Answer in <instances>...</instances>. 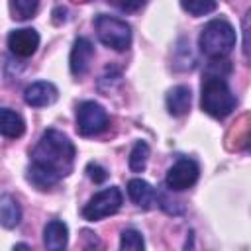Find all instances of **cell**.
I'll return each mask as SVG.
<instances>
[{
	"mask_svg": "<svg viewBox=\"0 0 251 251\" xmlns=\"http://www.w3.org/2000/svg\"><path fill=\"white\" fill-rule=\"evenodd\" d=\"M75 145L59 129H45L31 151V165L27 167V180L37 190H49L63 176L73 171Z\"/></svg>",
	"mask_w": 251,
	"mask_h": 251,
	"instance_id": "6da1fadb",
	"label": "cell"
},
{
	"mask_svg": "<svg viewBox=\"0 0 251 251\" xmlns=\"http://www.w3.org/2000/svg\"><path fill=\"white\" fill-rule=\"evenodd\" d=\"M235 104H237L235 94L231 92L226 76L206 71L200 86V108L208 116L216 120H224L233 112Z\"/></svg>",
	"mask_w": 251,
	"mask_h": 251,
	"instance_id": "7a4b0ae2",
	"label": "cell"
},
{
	"mask_svg": "<svg viewBox=\"0 0 251 251\" xmlns=\"http://www.w3.org/2000/svg\"><path fill=\"white\" fill-rule=\"evenodd\" d=\"M235 39L233 25L224 18H216L202 27L198 47L208 59H226L235 47Z\"/></svg>",
	"mask_w": 251,
	"mask_h": 251,
	"instance_id": "3957f363",
	"label": "cell"
},
{
	"mask_svg": "<svg viewBox=\"0 0 251 251\" xmlns=\"http://www.w3.org/2000/svg\"><path fill=\"white\" fill-rule=\"evenodd\" d=\"M94 29L100 43L114 51H126L131 45V27L126 20L108 14H98L94 18Z\"/></svg>",
	"mask_w": 251,
	"mask_h": 251,
	"instance_id": "277c9868",
	"label": "cell"
},
{
	"mask_svg": "<svg viewBox=\"0 0 251 251\" xmlns=\"http://www.w3.org/2000/svg\"><path fill=\"white\" fill-rule=\"evenodd\" d=\"M122 202H124V196H122V190L118 186H108L100 192H96L82 208V218L88 220V222H98V220H104L112 214H116L120 208H122Z\"/></svg>",
	"mask_w": 251,
	"mask_h": 251,
	"instance_id": "5b68a950",
	"label": "cell"
},
{
	"mask_svg": "<svg viewBox=\"0 0 251 251\" xmlns=\"http://www.w3.org/2000/svg\"><path fill=\"white\" fill-rule=\"evenodd\" d=\"M108 126H110V118H108L104 106H100L94 100H86V102L78 104V108H76V131L82 137L100 135Z\"/></svg>",
	"mask_w": 251,
	"mask_h": 251,
	"instance_id": "8992f818",
	"label": "cell"
},
{
	"mask_svg": "<svg viewBox=\"0 0 251 251\" xmlns=\"http://www.w3.org/2000/svg\"><path fill=\"white\" fill-rule=\"evenodd\" d=\"M200 176V167L194 159L190 157H178L167 171L165 175V186L169 190H175V192H182V190H188L190 186L196 184Z\"/></svg>",
	"mask_w": 251,
	"mask_h": 251,
	"instance_id": "52a82bcc",
	"label": "cell"
},
{
	"mask_svg": "<svg viewBox=\"0 0 251 251\" xmlns=\"http://www.w3.org/2000/svg\"><path fill=\"white\" fill-rule=\"evenodd\" d=\"M92 59H94L92 41L86 37H76L73 43V49H71V57H69V67H71L73 76H76V78L84 76L90 69Z\"/></svg>",
	"mask_w": 251,
	"mask_h": 251,
	"instance_id": "ba28073f",
	"label": "cell"
},
{
	"mask_svg": "<svg viewBox=\"0 0 251 251\" xmlns=\"http://www.w3.org/2000/svg\"><path fill=\"white\" fill-rule=\"evenodd\" d=\"M8 47L16 57L27 59L31 57L37 47H39V33L31 27H22V29H14L8 35Z\"/></svg>",
	"mask_w": 251,
	"mask_h": 251,
	"instance_id": "9c48e42d",
	"label": "cell"
},
{
	"mask_svg": "<svg viewBox=\"0 0 251 251\" xmlns=\"http://www.w3.org/2000/svg\"><path fill=\"white\" fill-rule=\"evenodd\" d=\"M59 96V90L53 82H47V80H37L33 84H29L25 90H24V100L27 106L31 108H45V106H51Z\"/></svg>",
	"mask_w": 251,
	"mask_h": 251,
	"instance_id": "30bf717a",
	"label": "cell"
},
{
	"mask_svg": "<svg viewBox=\"0 0 251 251\" xmlns=\"http://www.w3.org/2000/svg\"><path fill=\"white\" fill-rule=\"evenodd\" d=\"M127 196L141 210H149L157 202V190L143 178H131L127 182Z\"/></svg>",
	"mask_w": 251,
	"mask_h": 251,
	"instance_id": "8fae6325",
	"label": "cell"
},
{
	"mask_svg": "<svg viewBox=\"0 0 251 251\" xmlns=\"http://www.w3.org/2000/svg\"><path fill=\"white\" fill-rule=\"evenodd\" d=\"M43 245L49 251H63L69 245V227L61 220H51L43 227Z\"/></svg>",
	"mask_w": 251,
	"mask_h": 251,
	"instance_id": "7c38bea8",
	"label": "cell"
},
{
	"mask_svg": "<svg viewBox=\"0 0 251 251\" xmlns=\"http://www.w3.org/2000/svg\"><path fill=\"white\" fill-rule=\"evenodd\" d=\"M190 102H192V94H190V88L184 86V84H178V86L171 88L169 94H167V98H165L167 110L175 118L184 116L190 110Z\"/></svg>",
	"mask_w": 251,
	"mask_h": 251,
	"instance_id": "4fadbf2b",
	"label": "cell"
},
{
	"mask_svg": "<svg viewBox=\"0 0 251 251\" xmlns=\"http://www.w3.org/2000/svg\"><path fill=\"white\" fill-rule=\"evenodd\" d=\"M24 131H25L24 118L10 108H0V135L16 139V137H22Z\"/></svg>",
	"mask_w": 251,
	"mask_h": 251,
	"instance_id": "5bb4252c",
	"label": "cell"
},
{
	"mask_svg": "<svg viewBox=\"0 0 251 251\" xmlns=\"http://www.w3.org/2000/svg\"><path fill=\"white\" fill-rule=\"evenodd\" d=\"M22 222V208L18 200L10 194L0 196V226L6 229H14Z\"/></svg>",
	"mask_w": 251,
	"mask_h": 251,
	"instance_id": "9a60e30c",
	"label": "cell"
},
{
	"mask_svg": "<svg viewBox=\"0 0 251 251\" xmlns=\"http://www.w3.org/2000/svg\"><path fill=\"white\" fill-rule=\"evenodd\" d=\"M39 8V0H10V14L14 20H29L31 16H35Z\"/></svg>",
	"mask_w": 251,
	"mask_h": 251,
	"instance_id": "2e32d148",
	"label": "cell"
},
{
	"mask_svg": "<svg viewBox=\"0 0 251 251\" xmlns=\"http://www.w3.org/2000/svg\"><path fill=\"white\" fill-rule=\"evenodd\" d=\"M149 159V145L145 141H137L129 153V169L133 173H143Z\"/></svg>",
	"mask_w": 251,
	"mask_h": 251,
	"instance_id": "e0dca14e",
	"label": "cell"
},
{
	"mask_svg": "<svg viewBox=\"0 0 251 251\" xmlns=\"http://www.w3.org/2000/svg\"><path fill=\"white\" fill-rule=\"evenodd\" d=\"M180 8L184 12H188L190 16L198 18V16L212 14L218 8V4H216V0H180Z\"/></svg>",
	"mask_w": 251,
	"mask_h": 251,
	"instance_id": "ac0fdd59",
	"label": "cell"
},
{
	"mask_svg": "<svg viewBox=\"0 0 251 251\" xmlns=\"http://www.w3.org/2000/svg\"><path fill=\"white\" fill-rule=\"evenodd\" d=\"M145 247V241H143V235L141 231L137 229H124L122 235H120V249H127V251H141Z\"/></svg>",
	"mask_w": 251,
	"mask_h": 251,
	"instance_id": "d6986e66",
	"label": "cell"
},
{
	"mask_svg": "<svg viewBox=\"0 0 251 251\" xmlns=\"http://www.w3.org/2000/svg\"><path fill=\"white\" fill-rule=\"evenodd\" d=\"M106 2L120 12H137L145 4V0H106Z\"/></svg>",
	"mask_w": 251,
	"mask_h": 251,
	"instance_id": "ffe728a7",
	"label": "cell"
},
{
	"mask_svg": "<svg viewBox=\"0 0 251 251\" xmlns=\"http://www.w3.org/2000/svg\"><path fill=\"white\" fill-rule=\"evenodd\" d=\"M86 173H88V176H90L94 182H102V180H106V176H108L106 169H102L98 163H88V165H86Z\"/></svg>",
	"mask_w": 251,
	"mask_h": 251,
	"instance_id": "44dd1931",
	"label": "cell"
},
{
	"mask_svg": "<svg viewBox=\"0 0 251 251\" xmlns=\"http://www.w3.org/2000/svg\"><path fill=\"white\" fill-rule=\"evenodd\" d=\"M243 33H245V37H247V18H245V22H243ZM247 53H249V47H247V43L243 41V55L247 57Z\"/></svg>",
	"mask_w": 251,
	"mask_h": 251,
	"instance_id": "7402d4cb",
	"label": "cell"
}]
</instances>
